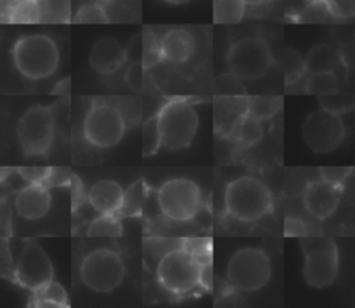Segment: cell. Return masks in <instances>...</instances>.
<instances>
[{"label": "cell", "mask_w": 355, "mask_h": 308, "mask_svg": "<svg viewBox=\"0 0 355 308\" xmlns=\"http://www.w3.org/2000/svg\"><path fill=\"white\" fill-rule=\"evenodd\" d=\"M282 65H283L286 85L298 82L308 72L305 58H302L301 54L291 47H287L284 50Z\"/></svg>", "instance_id": "cell-29"}, {"label": "cell", "mask_w": 355, "mask_h": 308, "mask_svg": "<svg viewBox=\"0 0 355 308\" xmlns=\"http://www.w3.org/2000/svg\"><path fill=\"white\" fill-rule=\"evenodd\" d=\"M125 130V118L112 104L93 103L83 119L85 139L98 148H110L119 143Z\"/></svg>", "instance_id": "cell-11"}, {"label": "cell", "mask_w": 355, "mask_h": 308, "mask_svg": "<svg viewBox=\"0 0 355 308\" xmlns=\"http://www.w3.org/2000/svg\"><path fill=\"white\" fill-rule=\"evenodd\" d=\"M283 105V99L279 96H251L248 97V114L259 121L270 119Z\"/></svg>", "instance_id": "cell-27"}, {"label": "cell", "mask_w": 355, "mask_h": 308, "mask_svg": "<svg viewBox=\"0 0 355 308\" xmlns=\"http://www.w3.org/2000/svg\"><path fill=\"white\" fill-rule=\"evenodd\" d=\"M55 119L51 107L33 105L17 122V140L25 155L44 154L53 142Z\"/></svg>", "instance_id": "cell-10"}, {"label": "cell", "mask_w": 355, "mask_h": 308, "mask_svg": "<svg viewBox=\"0 0 355 308\" xmlns=\"http://www.w3.org/2000/svg\"><path fill=\"white\" fill-rule=\"evenodd\" d=\"M51 168L49 166H21L18 168L19 176L28 183H46Z\"/></svg>", "instance_id": "cell-37"}, {"label": "cell", "mask_w": 355, "mask_h": 308, "mask_svg": "<svg viewBox=\"0 0 355 308\" xmlns=\"http://www.w3.org/2000/svg\"><path fill=\"white\" fill-rule=\"evenodd\" d=\"M12 61L21 75L39 80L55 72L60 62V51L55 42L47 35H25L12 47Z\"/></svg>", "instance_id": "cell-3"}, {"label": "cell", "mask_w": 355, "mask_h": 308, "mask_svg": "<svg viewBox=\"0 0 355 308\" xmlns=\"http://www.w3.org/2000/svg\"><path fill=\"white\" fill-rule=\"evenodd\" d=\"M270 261L265 251L255 247L237 250L227 262V282L240 291L251 293L262 289L270 279Z\"/></svg>", "instance_id": "cell-7"}, {"label": "cell", "mask_w": 355, "mask_h": 308, "mask_svg": "<svg viewBox=\"0 0 355 308\" xmlns=\"http://www.w3.org/2000/svg\"><path fill=\"white\" fill-rule=\"evenodd\" d=\"M159 46L164 60L182 64L189 61L194 54L196 39L187 29L172 28L162 35Z\"/></svg>", "instance_id": "cell-18"}, {"label": "cell", "mask_w": 355, "mask_h": 308, "mask_svg": "<svg viewBox=\"0 0 355 308\" xmlns=\"http://www.w3.org/2000/svg\"><path fill=\"white\" fill-rule=\"evenodd\" d=\"M143 71L144 65L141 62H132L125 74V80L130 89L139 90L143 86Z\"/></svg>", "instance_id": "cell-38"}, {"label": "cell", "mask_w": 355, "mask_h": 308, "mask_svg": "<svg viewBox=\"0 0 355 308\" xmlns=\"http://www.w3.org/2000/svg\"><path fill=\"white\" fill-rule=\"evenodd\" d=\"M273 198L269 187L258 178L244 175L229 182L225 207L230 216L241 222H255L270 212Z\"/></svg>", "instance_id": "cell-2"}, {"label": "cell", "mask_w": 355, "mask_h": 308, "mask_svg": "<svg viewBox=\"0 0 355 308\" xmlns=\"http://www.w3.org/2000/svg\"><path fill=\"white\" fill-rule=\"evenodd\" d=\"M320 105L322 108H326L329 111H333L336 114H341L348 111L354 103L348 96L340 94V93H334V94H329V96H320L319 97Z\"/></svg>", "instance_id": "cell-34"}, {"label": "cell", "mask_w": 355, "mask_h": 308, "mask_svg": "<svg viewBox=\"0 0 355 308\" xmlns=\"http://www.w3.org/2000/svg\"><path fill=\"white\" fill-rule=\"evenodd\" d=\"M125 277L122 257L108 248L93 250L80 264V279L86 287L96 293L114 291Z\"/></svg>", "instance_id": "cell-9"}, {"label": "cell", "mask_w": 355, "mask_h": 308, "mask_svg": "<svg viewBox=\"0 0 355 308\" xmlns=\"http://www.w3.org/2000/svg\"><path fill=\"white\" fill-rule=\"evenodd\" d=\"M122 232V223L116 214H100L89 223L86 234L89 237H119Z\"/></svg>", "instance_id": "cell-26"}, {"label": "cell", "mask_w": 355, "mask_h": 308, "mask_svg": "<svg viewBox=\"0 0 355 308\" xmlns=\"http://www.w3.org/2000/svg\"><path fill=\"white\" fill-rule=\"evenodd\" d=\"M123 194L125 190H122L119 183L111 179H103L90 187L87 200L98 214H118Z\"/></svg>", "instance_id": "cell-19"}, {"label": "cell", "mask_w": 355, "mask_h": 308, "mask_svg": "<svg viewBox=\"0 0 355 308\" xmlns=\"http://www.w3.org/2000/svg\"><path fill=\"white\" fill-rule=\"evenodd\" d=\"M345 135L340 114L326 108L311 112L302 125V137L306 146L316 153H329L336 150Z\"/></svg>", "instance_id": "cell-12"}, {"label": "cell", "mask_w": 355, "mask_h": 308, "mask_svg": "<svg viewBox=\"0 0 355 308\" xmlns=\"http://www.w3.org/2000/svg\"><path fill=\"white\" fill-rule=\"evenodd\" d=\"M338 86L340 85L336 72H315L309 74V76L306 78L304 90L308 94H315L320 97L338 93Z\"/></svg>", "instance_id": "cell-25"}, {"label": "cell", "mask_w": 355, "mask_h": 308, "mask_svg": "<svg viewBox=\"0 0 355 308\" xmlns=\"http://www.w3.org/2000/svg\"><path fill=\"white\" fill-rule=\"evenodd\" d=\"M284 234L286 236H306L305 225L297 218H286L284 221Z\"/></svg>", "instance_id": "cell-40"}, {"label": "cell", "mask_w": 355, "mask_h": 308, "mask_svg": "<svg viewBox=\"0 0 355 308\" xmlns=\"http://www.w3.org/2000/svg\"><path fill=\"white\" fill-rule=\"evenodd\" d=\"M270 0H245V3L248 6H252V7H259V6H265L268 4Z\"/></svg>", "instance_id": "cell-42"}, {"label": "cell", "mask_w": 355, "mask_h": 308, "mask_svg": "<svg viewBox=\"0 0 355 308\" xmlns=\"http://www.w3.org/2000/svg\"><path fill=\"white\" fill-rule=\"evenodd\" d=\"M162 144V136L158 125L157 115L147 119L141 126V155H154Z\"/></svg>", "instance_id": "cell-30"}, {"label": "cell", "mask_w": 355, "mask_h": 308, "mask_svg": "<svg viewBox=\"0 0 355 308\" xmlns=\"http://www.w3.org/2000/svg\"><path fill=\"white\" fill-rule=\"evenodd\" d=\"M157 203L166 218L184 222L194 218L202 207V194L197 183L187 178H173L157 190Z\"/></svg>", "instance_id": "cell-8"}, {"label": "cell", "mask_w": 355, "mask_h": 308, "mask_svg": "<svg viewBox=\"0 0 355 308\" xmlns=\"http://www.w3.org/2000/svg\"><path fill=\"white\" fill-rule=\"evenodd\" d=\"M126 60L125 47L112 36H103L96 40L89 53V64L100 75L116 72Z\"/></svg>", "instance_id": "cell-15"}, {"label": "cell", "mask_w": 355, "mask_h": 308, "mask_svg": "<svg viewBox=\"0 0 355 308\" xmlns=\"http://www.w3.org/2000/svg\"><path fill=\"white\" fill-rule=\"evenodd\" d=\"M162 144L171 150H182L190 146L198 128V114L183 99L166 101L157 114Z\"/></svg>", "instance_id": "cell-5"}, {"label": "cell", "mask_w": 355, "mask_h": 308, "mask_svg": "<svg viewBox=\"0 0 355 308\" xmlns=\"http://www.w3.org/2000/svg\"><path fill=\"white\" fill-rule=\"evenodd\" d=\"M334 19H348L355 15V0H326Z\"/></svg>", "instance_id": "cell-35"}, {"label": "cell", "mask_w": 355, "mask_h": 308, "mask_svg": "<svg viewBox=\"0 0 355 308\" xmlns=\"http://www.w3.org/2000/svg\"><path fill=\"white\" fill-rule=\"evenodd\" d=\"M146 200V183L143 179L132 183L123 194L122 205L118 211L119 216H140Z\"/></svg>", "instance_id": "cell-23"}, {"label": "cell", "mask_w": 355, "mask_h": 308, "mask_svg": "<svg viewBox=\"0 0 355 308\" xmlns=\"http://www.w3.org/2000/svg\"><path fill=\"white\" fill-rule=\"evenodd\" d=\"M71 185H72V209L75 211L76 207H79L83 201V186L80 183V180L72 175V179H71Z\"/></svg>", "instance_id": "cell-41"}, {"label": "cell", "mask_w": 355, "mask_h": 308, "mask_svg": "<svg viewBox=\"0 0 355 308\" xmlns=\"http://www.w3.org/2000/svg\"><path fill=\"white\" fill-rule=\"evenodd\" d=\"M232 136L239 139L244 146H254L263 136L262 121H259L258 118L250 114H245L243 119L239 122V125L236 126Z\"/></svg>", "instance_id": "cell-28"}, {"label": "cell", "mask_w": 355, "mask_h": 308, "mask_svg": "<svg viewBox=\"0 0 355 308\" xmlns=\"http://www.w3.org/2000/svg\"><path fill=\"white\" fill-rule=\"evenodd\" d=\"M208 266L193 250L173 248L161 257L157 265V279L166 291L184 296L204 282V272Z\"/></svg>", "instance_id": "cell-1"}, {"label": "cell", "mask_w": 355, "mask_h": 308, "mask_svg": "<svg viewBox=\"0 0 355 308\" xmlns=\"http://www.w3.org/2000/svg\"><path fill=\"white\" fill-rule=\"evenodd\" d=\"M7 22L11 24H37L42 22L39 1L12 0L7 10Z\"/></svg>", "instance_id": "cell-22"}, {"label": "cell", "mask_w": 355, "mask_h": 308, "mask_svg": "<svg viewBox=\"0 0 355 308\" xmlns=\"http://www.w3.org/2000/svg\"><path fill=\"white\" fill-rule=\"evenodd\" d=\"M245 114H248V97L237 94L218 97L215 104L216 130L220 129L222 133L233 135Z\"/></svg>", "instance_id": "cell-17"}, {"label": "cell", "mask_w": 355, "mask_h": 308, "mask_svg": "<svg viewBox=\"0 0 355 308\" xmlns=\"http://www.w3.org/2000/svg\"><path fill=\"white\" fill-rule=\"evenodd\" d=\"M53 264L46 251L35 240H26L14 269L15 280L21 286L35 290L53 280Z\"/></svg>", "instance_id": "cell-13"}, {"label": "cell", "mask_w": 355, "mask_h": 308, "mask_svg": "<svg viewBox=\"0 0 355 308\" xmlns=\"http://www.w3.org/2000/svg\"><path fill=\"white\" fill-rule=\"evenodd\" d=\"M35 1H42V0H35Z\"/></svg>", "instance_id": "cell-46"}, {"label": "cell", "mask_w": 355, "mask_h": 308, "mask_svg": "<svg viewBox=\"0 0 355 308\" xmlns=\"http://www.w3.org/2000/svg\"><path fill=\"white\" fill-rule=\"evenodd\" d=\"M245 0H214V22L232 25L243 19L245 14Z\"/></svg>", "instance_id": "cell-24"}, {"label": "cell", "mask_w": 355, "mask_h": 308, "mask_svg": "<svg viewBox=\"0 0 355 308\" xmlns=\"http://www.w3.org/2000/svg\"><path fill=\"white\" fill-rule=\"evenodd\" d=\"M305 257L304 277L312 287L330 286L338 273V248L327 236H302L300 240Z\"/></svg>", "instance_id": "cell-4"}, {"label": "cell", "mask_w": 355, "mask_h": 308, "mask_svg": "<svg viewBox=\"0 0 355 308\" xmlns=\"http://www.w3.org/2000/svg\"><path fill=\"white\" fill-rule=\"evenodd\" d=\"M305 62L309 74L336 72L344 67V58L340 51L327 43H319L311 47L305 57Z\"/></svg>", "instance_id": "cell-20"}, {"label": "cell", "mask_w": 355, "mask_h": 308, "mask_svg": "<svg viewBox=\"0 0 355 308\" xmlns=\"http://www.w3.org/2000/svg\"><path fill=\"white\" fill-rule=\"evenodd\" d=\"M229 71L240 80L262 78L273 64L269 44L258 36H245L234 42L226 55Z\"/></svg>", "instance_id": "cell-6"}, {"label": "cell", "mask_w": 355, "mask_h": 308, "mask_svg": "<svg viewBox=\"0 0 355 308\" xmlns=\"http://www.w3.org/2000/svg\"><path fill=\"white\" fill-rule=\"evenodd\" d=\"M169 4H175V6H179V4H184V3H189L190 0H164Z\"/></svg>", "instance_id": "cell-43"}, {"label": "cell", "mask_w": 355, "mask_h": 308, "mask_svg": "<svg viewBox=\"0 0 355 308\" xmlns=\"http://www.w3.org/2000/svg\"><path fill=\"white\" fill-rule=\"evenodd\" d=\"M32 291V300L35 307H68V296L64 287L50 280L42 286H39Z\"/></svg>", "instance_id": "cell-21"}, {"label": "cell", "mask_w": 355, "mask_h": 308, "mask_svg": "<svg viewBox=\"0 0 355 308\" xmlns=\"http://www.w3.org/2000/svg\"><path fill=\"white\" fill-rule=\"evenodd\" d=\"M306 4L308 3H318V1H326V0H304Z\"/></svg>", "instance_id": "cell-45"}, {"label": "cell", "mask_w": 355, "mask_h": 308, "mask_svg": "<svg viewBox=\"0 0 355 308\" xmlns=\"http://www.w3.org/2000/svg\"><path fill=\"white\" fill-rule=\"evenodd\" d=\"M97 1H100V3H103V4H110V3H114L115 0H97Z\"/></svg>", "instance_id": "cell-44"}, {"label": "cell", "mask_w": 355, "mask_h": 308, "mask_svg": "<svg viewBox=\"0 0 355 308\" xmlns=\"http://www.w3.org/2000/svg\"><path fill=\"white\" fill-rule=\"evenodd\" d=\"M15 209L25 219H39L44 216L51 204L49 186L43 183H28L22 187L14 200Z\"/></svg>", "instance_id": "cell-16"}, {"label": "cell", "mask_w": 355, "mask_h": 308, "mask_svg": "<svg viewBox=\"0 0 355 308\" xmlns=\"http://www.w3.org/2000/svg\"><path fill=\"white\" fill-rule=\"evenodd\" d=\"M72 179V175L67 168H51V172L46 180V186H64L68 185Z\"/></svg>", "instance_id": "cell-39"}, {"label": "cell", "mask_w": 355, "mask_h": 308, "mask_svg": "<svg viewBox=\"0 0 355 308\" xmlns=\"http://www.w3.org/2000/svg\"><path fill=\"white\" fill-rule=\"evenodd\" d=\"M352 173V168L344 166V168H337V166H322L320 168V178L341 187L344 186L347 178Z\"/></svg>", "instance_id": "cell-36"}, {"label": "cell", "mask_w": 355, "mask_h": 308, "mask_svg": "<svg viewBox=\"0 0 355 308\" xmlns=\"http://www.w3.org/2000/svg\"><path fill=\"white\" fill-rule=\"evenodd\" d=\"M343 189L324 180H312L304 191L305 209L318 219L329 218L338 207Z\"/></svg>", "instance_id": "cell-14"}, {"label": "cell", "mask_w": 355, "mask_h": 308, "mask_svg": "<svg viewBox=\"0 0 355 308\" xmlns=\"http://www.w3.org/2000/svg\"><path fill=\"white\" fill-rule=\"evenodd\" d=\"M75 24H108L110 18L100 1L83 4L73 17Z\"/></svg>", "instance_id": "cell-32"}, {"label": "cell", "mask_w": 355, "mask_h": 308, "mask_svg": "<svg viewBox=\"0 0 355 308\" xmlns=\"http://www.w3.org/2000/svg\"><path fill=\"white\" fill-rule=\"evenodd\" d=\"M42 11V21H60L64 22L61 15L68 12L67 0H42L39 1Z\"/></svg>", "instance_id": "cell-33"}, {"label": "cell", "mask_w": 355, "mask_h": 308, "mask_svg": "<svg viewBox=\"0 0 355 308\" xmlns=\"http://www.w3.org/2000/svg\"><path fill=\"white\" fill-rule=\"evenodd\" d=\"M334 19L326 1L308 3L297 15V21L301 24H324Z\"/></svg>", "instance_id": "cell-31"}]
</instances>
